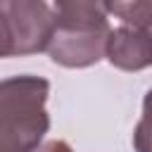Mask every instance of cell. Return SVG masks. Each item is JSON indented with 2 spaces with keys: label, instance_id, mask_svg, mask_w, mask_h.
<instances>
[{
  "label": "cell",
  "instance_id": "obj_1",
  "mask_svg": "<svg viewBox=\"0 0 152 152\" xmlns=\"http://www.w3.org/2000/svg\"><path fill=\"white\" fill-rule=\"evenodd\" d=\"M57 24L48 48L55 64L66 69H83L107 55L109 40V12L107 2L88 0H59L55 5Z\"/></svg>",
  "mask_w": 152,
  "mask_h": 152
},
{
  "label": "cell",
  "instance_id": "obj_2",
  "mask_svg": "<svg viewBox=\"0 0 152 152\" xmlns=\"http://www.w3.org/2000/svg\"><path fill=\"white\" fill-rule=\"evenodd\" d=\"M50 83L40 76H10L0 83V152H36L50 128Z\"/></svg>",
  "mask_w": 152,
  "mask_h": 152
},
{
  "label": "cell",
  "instance_id": "obj_3",
  "mask_svg": "<svg viewBox=\"0 0 152 152\" xmlns=\"http://www.w3.org/2000/svg\"><path fill=\"white\" fill-rule=\"evenodd\" d=\"M57 14L55 7L40 0H2L0 2V28L2 57L36 55L50 48Z\"/></svg>",
  "mask_w": 152,
  "mask_h": 152
},
{
  "label": "cell",
  "instance_id": "obj_4",
  "mask_svg": "<svg viewBox=\"0 0 152 152\" xmlns=\"http://www.w3.org/2000/svg\"><path fill=\"white\" fill-rule=\"evenodd\" d=\"M104 57L121 71H140L152 66V31L133 24H119L109 33Z\"/></svg>",
  "mask_w": 152,
  "mask_h": 152
},
{
  "label": "cell",
  "instance_id": "obj_5",
  "mask_svg": "<svg viewBox=\"0 0 152 152\" xmlns=\"http://www.w3.org/2000/svg\"><path fill=\"white\" fill-rule=\"evenodd\" d=\"M107 12L119 17L121 24H133L152 31V2H107Z\"/></svg>",
  "mask_w": 152,
  "mask_h": 152
},
{
  "label": "cell",
  "instance_id": "obj_6",
  "mask_svg": "<svg viewBox=\"0 0 152 152\" xmlns=\"http://www.w3.org/2000/svg\"><path fill=\"white\" fill-rule=\"evenodd\" d=\"M133 147L135 152H152V88L142 100V114L133 131Z\"/></svg>",
  "mask_w": 152,
  "mask_h": 152
},
{
  "label": "cell",
  "instance_id": "obj_7",
  "mask_svg": "<svg viewBox=\"0 0 152 152\" xmlns=\"http://www.w3.org/2000/svg\"><path fill=\"white\" fill-rule=\"evenodd\" d=\"M36 152H74L64 140H50V142H45V145H40Z\"/></svg>",
  "mask_w": 152,
  "mask_h": 152
}]
</instances>
